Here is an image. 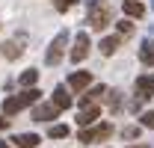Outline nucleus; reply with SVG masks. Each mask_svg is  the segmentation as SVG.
<instances>
[{
  "label": "nucleus",
  "mask_w": 154,
  "mask_h": 148,
  "mask_svg": "<svg viewBox=\"0 0 154 148\" xmlns=\"http://www.w3.org/2000/svg\"><path fill=\"white\" fill-rule=\"evenodd\" d=\"M113 18V9H110V3H104V0H89V24L95 27V30H104L107 24Z\"/></svg>",
  "instance_id": "1"
},
{
  "label": "nucleus",
  "mask_w": 154,
  "mask_h": 148,
  "mask_svg": "<svg viewBox=\"0 0 154 148\" xmlns=\"http://www.w3.org/2000/svg\"><path fill=\"white\" fill-rule=\"evenodd\" d=\"M38 95H42L38 89H27V92H21L18 98H6V101H3V113H6V116H15V113H21L24 107L36 104Z\"/></svg>",
  "instance_id": "2"
},
{
  "label": "nucleus",
  "mask_w": 154,
  "mask_h": 148,
  "mask_svg": "<svg viewBox=\"0 0 154 148\" xmlns=\"http://www.w3.org/2000/svg\"><path fill=\"white\" fill-rule=\"evenodd\" d=\"M65 45H68V30L57 33V39L51 42V48H48V54H45V62H48V65H57L59 59H62V51H65Z\"/></svg>",
  "instance_id": "3"
},
{
  "label": "nucleus",
  "mask_w": 154,
  "mask_h": 148,
  "mask_svg": "<svg viewBox=\"0 0 154 148\" xmlns=\"http://www.w3.org/2000/svg\"><path fill=\"white\" fill-rule=\"evenodd\" d=\"M113 136V125H98V128H86L80 130V142H101Z\"/></svg>",
  "instance_id": "4"
},
{
  "label": "nucleus",
  "mask_w": 154,
  "mask_h": 148,
  "mask_svg": "<svg viewBox=\"0 0 154 148\" xmlns=\"http://www.w3.org/2000/svg\"><path fill=\"white\" fill-rule=\"evenodd\" d=\"M89 54V33H77L74 48H71V62H83Z\"/></svg>",
  "instance_id": "5"
},
{
  "label": "nucleus",
  "mask_w": 154,
  "mask_h": 148,
  "mask_svg": "<svg viewBox=\"0 0 154 148\" xmlns=\"http://www.w3.org/2000/svg\"><path fill=\"white\" fill-rule=\"evenodd\" d=\"M59 116V107L51 101V104H38L36 110H33V119L36 122H51V119H57Z\"/></svg>",
  "instance_id": "6"
},
{
  "label": "nucleus",
  "mask_w": 154,
  "mask_h": 148,
  "mask_svg": "<svg viewBox=\"0 0 154 148\" xmlns=\"http://www.w3.org/2000/svg\"><path fill=\"white\" fill-rule=\"evenodd\" d=\"M136 95L139 98H154V74L136 77Z\"/></svg>",
  "instance_id": "7"
},
{
  "label": "nucleus",
  "mask_w": 154,
  "mask_h": 148,
  "mask_svg": "<svg viewBox=\"0 0 154 148\" xmlns=\"http://www.w3.org/2000/svg\"><path fill=\"white\" fill-rule=\"evenodd\" d=\"M98 116H101V110H98L95 104H89V107H83V110H80V116H77V125H80V128H89Z\"/></svg>",
  "instance_id": "8"
},
{
  "label": "nucleus",
  "mask_w": 154,
  "mask_h": 148,
  "mask_svg": "<svg viewBox=\"0 0 154 148\" xmlns=\"http://www.w3.org/2000/svg\"><path fill=\"white\" fill-rule=\"evenodd\" d=\"M89 83H92V74H89V71H74L71 77H68V86L77 89V92H80V89H86Z\"/></svg>",
  "instance_id": "9"
},
{
  "label": "nucleus",
  "mask_w": 154,
  "mask_h": 148,
  "mask_svg": "<svg viewBox=\"0 0 154 148\" xmlns=\"http://www.w3.org/2000/svg\"><path fill=\"white\" fill-rule=\"evenodd\" d=\"M122 9H125V15H128V18H142V15H145V6H142L139 0H125V3H122Z\"/></svg>",
  "instance_id": "10"
},
{
  "label": "nucleus",
  "mask_w": 154,
  "mask_h": 148,
  "mask_svg": "<svg viewBox=\"0 0 154 148\" xmlns=\"http://www.w3.org/2000/svg\"><path fill=\"white\" fill-rule=\"evenodd\" d=\"M54 104H57L59 110H68V107H71V95H68L65 86H57V89H54Z\"/></svg>",
  "instance_id": "11"
},
{
  "label": "nucleus",
  "mask_w": 154,
  "mask_h": 148,
  "mask_svg": "<svg viewBox=\"0 0 154 148\" xmlns=\"http://www.w3.org/2000/svg\"><path fill=\"white\" fill-rule=\"evenodd\" d=\"M12 142H15V148H36L38 145V136H36V133H21V136H15Z\"/></svg>",
  "instance_id": "12"
},
{
  "label": "nucleus",
  "mask_w": 154,
  "mask_h": 148,
  "mask_svg": "<svg viewBox=\"0 0 154 148\" xmlns=\"http://www.w3.org/2000/svg\"><path fill=\"white\" fill-rule=\"evenodd\" d=\"M0 51H3V56H6V59H18V56L24 54V48H21V42H6V45H3Z\"/></svg>",
  "instance_id": "13"
},
{
  "label": "nucleus",
  "mask_w": 154,
  "mask_h": 148,
  "mask_svg": "<svg viewBox=\"0 0 154 148\" xmlns=\"http://www.w3.org/2000/svg\"><path fill=\"white\" fill-rule=\"evenodd\" d=\"M139 62H142V65H154V45L151 42H142V48H139Z\"/></svg>",
  "instance_id": "14"
},
{
  "label": "nucleus",
  "mask_w": 154,
  "mask_h": 148,
  "mask_svg": "<svg viewBox=\"0 0 154 148\" xmlns=\"http://www.w3.org/2000/svg\"><path fill=\"white\" fill-rule=\"evenodd\" d=\"M119 42H122L119 36H107V39H101V54H104V56L116 54V48H119Z\"/></svg>",
  "instance_id": "15"
},
{
  "label": "nucleus",
  "mask_w": 154,
  "mask_h": 148,
  "mask_svg": "<svg viewBox=\"0 0 154 148\" xmlns=\"http://www.w3.org/2000/svg\"><path fill=\"white\" fill-rule=\"evenodd\" d=\"M36 80H38V71H36V68H27V71L18 77V83H21V86H27V89H33Z\"/></svg>",
  "instance_id": "16"
},
{
  "label": "nucleus",
  "mask_w": 154,
  "mask_h": 148,
  "mask_svg": "<svg viewBox=\"0 0 154 148\" xmlns=\"http://www.w3.org/2000/svg\"><path fill=\"white\" fill-rule=\"evenodd\" d=\"M101 95H107V89H104V86H95L92 92H86L83 98H80V101H83V107H89V104H92L95 98H101Z\"/></svg>",
  "instance_id": "17"
},
{
  "label": "nucleus",
  "mask_w": 154,
  "mask_h": 148,
  "mask_svg": "<svg viewBox=\"0 0 154 148\" xmlns=\"http://www.w3.org/2000/svg\"><path fill=\"white\" fill-rule=\"evenodd\" d=\"M48 136H51V139H65V136H68V125H51Z\"/></svg>",
  "instance_id": "18"
},
{
  "label": "nucleus",
  "mask_w": 154,
  "mask_h": 148,
  "mask_svg": "<svg viewBox=\"0 0 154 148\" xmlns=\"http://www.w3.org/2000/svg\"><path fill=\"white\" fill-rule=\"evenodd\" d=\"M107 104L110 110H122V92H107Z\"/></svg>",
  "instance_id": "19"
},
{
  "label": "nucleus",
  "mask_w": 154,
  "mask_h": 148,
  "mask_svg": "<svg viewBox=\"0 0 154 148\" xmlns=\"http://www.w3.org/2000/svg\"><path fill=\"white\" fill-rule=\"evenodd\" d=\"M122 136H125V139H136V136H139V128H136V125H131V128L122 130Z\"/></svg>",
  "instance_id": "20"
},
{
  "label": "nucleus",
  "mask_w": 154,
  "mask_h": 148,
  "mask_svg": "<svg viewBox=\"0 0 154 148\" xmlns=\"http://www.w3.org/2000/svg\"><path fill=\"white\" fill-rule=\"evenodd\" d=\"M139 119H142V125H145V128H154V113H142Z\"/></svg>",
  "instance_id": "21"
},
{
  "label": "nucleus",
  "mask_w": 154,
  "mask_h": 148,
  "mask_svg": "<svg viewBox=\"0 0 154 148\" xmlns=\"http://www.w3.org/2000/svg\"><path fill=\"white\" fill-rule=\"evenodd\" d=\"M131 30H134V24H131V21H119V33H125V36H128Z\"/></svg>",
  "instance_id": "22"
},
{
  "label": "nucleus",
  "mask_w": 154,
  "mask_h": 148,
  "mask_svg": "<svg viewBox=\"0 0 154 148\" xmlns=\"http://www.w3.org/2000/svg\"><path fill=\"white\" fill-rule=\"evenodd\" d=\"M54 3H57V9H59V12H65V9H68L74 0H54Z\"/></svg>",
  "instance_id": "23"
},
{
  "label": "nucleus",
  "mask_w": 154,
  "mask_h": 148,
  "mask_svg": "<svg viewBox=\"0 0 154 148\" xmlns=\"http://www.w3.org/2000/svg\"><path fill=\"white\" fill-rule=\"evenodd\" d=\"M142 101H145V98H134V101H131V110H142Z\"/></svg>",
  "instance_id": "24"
},
{
  "label": "nucleus",
  "mask_w": 154,
  "mask_h": 148,
  "mask_svg": "<svg viewBox=\"0 0 154 148\" xmlns=\"http://www.w3.org/2000/svg\"><path fill=\"white\" fill-rule=\"evenodd\" d=\"M6 125H9V119H0V130L6 128Z\"/></svg>",
  "instance_id": "25"
},
{
  "label": "nucleus",
  "mask_w": 154,
  "mask_h": 148,
  "mask_svg": "<svg viewBox=\"0 0 154 148\" xmlns=\"http://www.w3.org/2000/svg\"><path fill=\"white\" fill-rule=\"evenodd\" d=\"M0 148H12V145H6V142H0Z\"/></svg>",
  "instance_id": "26"
},
{
  "label": "nucleus",
  "mask_w": 154,
  "mask_h": 148,
  "mask_svg": "<svg viewBox=\"0 0 154 148\" xmlns=\"http://www.w3.org/2000/svg\"><path fill=\"white\" fill-rule=\"evenodd\" d=\"M128 148H145V145H128Z\"/></svg>",
  "instance_id": "27"
},
{
  "label": "nucleus",
  "mask_w": 154,
  "mask_h": 148,
  "mask_svg": "<svg viewBox=\"0 0 154 148\" xmlns=\"http://www.w3.org/2000/svg\"><path fill=\"white\" fill-rule=\"evenodd\" d=\"M151 6H154V0H151Z\"/></svg>",
  "instance_id": "28"
}]
</instances>
